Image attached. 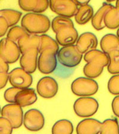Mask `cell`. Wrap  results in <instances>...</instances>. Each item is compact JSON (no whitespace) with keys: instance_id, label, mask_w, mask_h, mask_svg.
<instances>
[{"instance_id":"60d3db41","label":"cell","mask_w":119,"mask_h":134,"mask_svg":"<svg viewBox=\"0 0 119 134\" xmlns=\"http://www.w3.org/2000/svg\"><path fill=\"white\" fill-rule=\"evenodd\" d=\"M107 2H113L114 1H117V0H106Z\"/></svg>"},{"instance_id":"ba28073f","label":"cell","mask_w":119,"mask_h":134,"mask_svg":"<svg viewBox=\"0 0 119 134\" xmlns=\"http://www.w3.org/2000/svg\"><path fill=\"white\" fill-rule=\"evenodd\" d=\"M1 116L10 121L14 129L21 126L23 122V111L17 103H9L2 108Z\"/></svg>"},{"instance_id":"4fadbf2b","label":"cell","mask_w":119,"mask_h":134,"mask_svg":"<svg viewBox=\"0 0 119 134\" xmlns=\"http://www.w3.org/2000/svg\"><path fill=\"white\" fill-rule=\"evenodd\" d=\"M55 34V40L62 47L75 45L79 37L78 32L75 26L62 27L58 30Z\"/></svg>"},{"instance_id":"83f0119b","label":"cell","mask_w":119,"mask_h":134,"mask_svg":"<svg viewBox=\"0 0 119 134\" xmlns=\"http://www.w3.org/2000/svg\"><path fill=\"white\" fill-rule=\"evenodd\" d=\"M109 62L107 65L109 72L112 75L119 74V51H113L109 54Z\"/></svg>"},{"instance_id":"7c38bea8","label":"cell","mask_w":119,"mask_h":134,"mask_svg":"<svg viewBox=\"0 0 119 134\" xmlns=\"http://www.w3.org/2000/svg\"><path fill=\"white\" fill-rule=\"evenodd\" d=\"M58 91V84L51 76H45L39 79L36 85V91L44 98H51L56 96Z\"/></svg>"},{"instance_id":"30bf717a","label":"cell","mask_w":119,"mask_h":134,"mask_svg":"<svg viewBox=\"0 0 119 134\" xmlns=\"http://www.w3.org/2000/svg\"><path fill=\"white\" fill-rule=\"evenodd\" d=\"M8 82L12 86L20 89L29 88L33 83V77L31 73L21 68H17L8 73Z\"/></svg>"},{"instance_id":"5bb4252c","label":"cell","mask_w":119,"mask_h":134,"mask_svg":"<svg viewBox=\"0 0 119 134\" xmlns=\"http://www.w3.org/2000/svg\"><path fill=\"white\" fill-rule=\"evenodd\" d=\"M98 41L97 36L92 32H86L80 35L75 45L82 54L97 49Z\"/></svg>"},{"instance_id":"603a6c76","label":"cell","mask_w":119,"mask_h":134,"mask_svg":"<svg viewBox=\"0 0 119 134\" xmlns=\"http://www.w3.org/2000/svg\"><path fill=\"white\" fill-rule=\"evenodd\" d=\"M105 27L110 29H116L119 27V9L113 6L108 11L104 19Z\"/></svg>"},{"instance_id":"1f68e13d","label":"cell","mask_w":119,"mask_h":134,"mask_svg":"<svg viewBox=\"0 0 119 134\" xmlns=\"http://www.w3.org/2000/svg\"><path fill=\"white\" fill-rule=\"evenodd\" d=\"M21 90L14 86L8 88L5 91L4 94V98L5 100L9 103H16V97L17 93Z\"/></svg>"},{"instance_id":"9a60e30c","label":"cell","mask_w":119,"mask_h":134,"mask_svg":"<svg viewBox=\"0 0 119 134\" xmlns=\"http://www.w3.org/2000/svg\"><path fill=\"white\" fill-rule=\"evenodd\" d=\"M38 48H32L21 54L20 57V65L21 68L29 73H34L38 68Z\"/></svg>"},{"instance_id":"5b68a950","label":"cell","mask_w":119,"mask_h":134,"mask_svg":"<svg viewBox=\"0 0 119 134\" xmlns=\"http://www.w3.org/2000/svg\"><path fill=\"white\" fill-rule=\"evenodd\" d=\"M98 101L91 97H81L73 104L75 113L81 118L91 117L98 111Z\"/></svg>"},{"instance_id":"cb8c5ba5","label":"cell","mask_w":119,"mask_h":134,"mask_svg":"<svg viewBox=\"0 0 119 134\" xmlns=\"http://www.w3.org/2000/svg\"><path fill=\"white\" fill-rule=\"evenodd\" d=\"M74 127L70 120L61 119L56 122L52 127L53 134H71Z\"/></svg>"},{"instance_id":"7a4b0ae2","label":"cell","mask_w":119,"mask_h":134,"mask_svg":"<svg viewBox=\"0 0 119 134\" xmlns=\"http://www.w3.org/2000/svg\"><path fill=\"white\" fill-rule=\"evenodd\" d=\"M21 25L30 34L42 35L50 29L51 21L44 14L29 13L21 18Z\"/></svg>"},{"instance_id":"836d02e7","label":"cell","mask_w":119,"mask_h":134,"mask_svg":"<svg viewBox=\"0 0 119 134\" xmlns=\"http://www.w3.org/2000/svg\"><path fill=\"white\" fill-rule=\"evenodd\" d=\"M9 27L7 21L3 17L0 16V38L7 34Z\"/></svg>"},{"instance_id":"ab89813d","label":"cell","mask_w":119,"mask_h":134,"mask_svg":"<svg viewBox=\"0 0 119 134\" xmlns=\"http://www.w3.org/2000/svg\"><path fill=\"white\" fill-rule=\"evenodd\" d=\"M117 36L119 38V27L118 28L117 31Z\"/></svg>"},{"instance_id":"277c9868","label":"cell","mask_w":119,"mask_h":134,"mask_svg":"<svg viewBox=\"0 0 119 134\" xmlns=\"http://www.w3.org/2000/svg\"><path fill=\"white\" fill-rule=\"evenodd\" d=\"M71 90L77 96L90 97L97 94L99 90V85L94 79L80 77L71 83Z\"/></svg>"},{"instance_id":"ffe728a7","label":"cell","mask_w":119,"mask_h":134,"mask_svg":"<svg viewBox=\"0 0 119 134\" xmlns=\"http://www.w3.org/2000/svg\"><path fill=\"white\" fill-rule=\"evenodd\" d=\"M114 5L107 3H103V5L99 8V10L94 14L91 19V23L93 27L97 31H101L104 29L105 25L104 19L106 13L110 8Z\"/></svg>"},{"instance_id":"d6986e66","label":"cell","mask_w":119,"mask_h":134,"mask_svg":"<svg viewBox=\"0 0 119 134\" xmlns=\"http://www.w3.org/2000/svg\"><path fill=\"white\" fill-rule=\"evenodd\" d=\"M21 54L32 48H38L41 44L39 35L30 34L21 38L17 42Z\"/></svg>"},{"instance_id":"7402d4cb","label":"cell","mask_w":119,"mask_h":134,"mask_svg":"<svg viewBox=\"0 0 119 134\" xmlns=\"http://www.w3.org/2000/svg\"><path fill=\"white\" fill-rule=\"evenodd\" d=\"M94 14V8L89 4L79 6L75 15V20L77 24L84 25L91 20Z\"/></svg>"},{"instance_id":"74e56055","label":"cell","mask_w":119,"mask_h":134,"mask_svg":"<svg viewBox=\"0 0 119 134\" xmlns=\"http://www.w3.org/2000/svg\"><path fill=\"white\" fill-rule=\"evenodd\" d=\"M73 1L77 6H78V7H79V6L88 4L90 0H73Z\"/></svg>"},{"instance_id":"8992f818","label":"cell","mask_w":119,"mask_h":134,"mask_svg":"<svg viewBox=\"0 0 119 134\" xmlns=\"http://www.w3.org/2000/svg\"><path fill=\"white\" fill-rule=\"evenodd\" d=\"M58 51L53 48H46L39 53L38 59V68L43 74L54 72L57 66Z\"/></svg>"},{"instance_id":"8fae6325","label":"cell","mask_w":119,"mask_h":134,"mask_svg":"<svg viewBox=\"0 0 119 134\" xmlns=\"http://www.w3.org/2000/svg\"><path fill=\"white\" fill-rule=\"evenodd\" d=\"M45 122L44 116L38 109H30L24 114L23 124L26 129L30 131L41 130L44 126Z\"/></svg>"},{"instance_id":"484cf974","label":"cell","mask_w":119,"mask_h":134,"mask_svg":"<svg viewBox=\"0 0 119 134\" xmlns=\"http://www.w3.org/2000/svg\"><path fill=\"white\" fill-rule=\"evenodd\" d=\"M100 133L118 134L119 125L116 119H107L101 122Z\"/></svg>"},{"instance_id":"d590c367","label":"cell","mask_w":119,"mask_h":134,"mask_svg":"<svg viewBox=\"0 0 119 134\" xmlns=\"http://www.w3.org/2000/svg\"><path fill=\"white\" fill-rule=\"evenodd\" d=\"M8 82V73L0 72V90L3 89Z\"/></svg>"},{"instance_id":"9c48e42d","label":"cell","mask_w":119,"mask_h":134,"mask_svg":"<svg viewBox=\"0 0 119 134\" xmlns=\"http://www.w3.org/2000/svg\"><path fill=\"white\" fill-rule=\"evenodd\" d=\"M49 7L58 16L69 18L75 16L79 7L73 0H49Z\"/></svg>"},{"instance_id":"3957f363","label":"cell","mask_w":119,"mask_h":134,"mask_svg":"<svg viewBox=\"0 0 119 134\" xmlns=\"http://www.w3.org/2000/svg\"><path fill=\"white\" fill-rule=\"evenodd\" d=\"M83 54L79 51L75 45L62 47L57 54L58 62L66 68H73L81 63Z\"/></svg>"},{"instance_id":"f35d334b","label":"cell","mask_w":119,"mask_h":134,"mask_svg":"<svg viewBox=\"0 0 119 134\" xmlns=\"http://www.w3.org/2000/svg\"><path fill=\"white\" fill-rule=\"evenodd\" d=\"M116 7L118 8L119 9V0H117L116 3Z\"/></svg>"},{"instance_id":"4316f807","label":"cell","mask_w":119,"mask_h":134,"mask_svg":"<svg viewBox=\"0 0 119 134\" xmlns=\"http://www.w3.org/2000/svg\"><path fill=\"white\" fill-rule=\"evenodd\" d=\"M41 36V44L39 47V53L46 48H53L55 51L59 50V44H58L57 41L54 40L53 38L49 36L47 34H42Z\"/></svg>"},{"instance_id":"d4e9b609","label":"cell","mask_w":119,"mask_h":134,"mask_svg":"<svg viewBox=\"0 0 119 134\" xmlns=\"http://www.w3.org/2000/svg\"><path fill=\"white\" fill-rule=\"evenodd\" d=\"M22 13L12 9H2L0 10V16L3 17L7 21L11 27L16 25L21 19Z\"/></svg>"},{"instance_id":"44dd1931","label":"cell","mask_w":119,"mask_h":134,"mask_svg":"<svg viewBox=\"0 0 119 134\" xmlns=\"http://www.w3.org/2000/svg\"><path fill=\"white\" fill-rule=\"evenodd\" d=\"M101 51L109 54L113 51H119V38L117 35L109 34L101 38L100 41Z\"/></svg>"},{"instance_id":"e575fe53","label":"cell","mask_w":119,"mask_h":134,"mask_svg":"<svg viewBox=\"0 0 119 134\" xmlns=\"http://www.w3.org/2000/svg\"><path fill=\"white\" fill-rule=\"evenodd\" d=\"M111 108L114 115L119 118V95L116 96L112 100Z\"/></svg>"},{"instance_id":"8d00e7d4","label":"cell","mask_w":119,"mask_h":134,"mask_svg":"<svg viewBox=\"0 0 119 134\" xmlns=\"http://www.w3.org/2000/svg\"><path fill=\"white\" fill-rule=\"evenodd\" d=\"M9 68L8 63L0 57V72H8Z\"/></svg>"},{"instance_id":"6da1fadb","label":"cell","mask_w":119,"mask_h":134,"mask_svg":"<svg viewBox=\"0 0 119 134\" xmlns=\"http://www.w3.org/2000/svg\"><path fill=\"white\" fill-rule=\"evenodd\" d=\"M83 58L86 62L83 69L84 75L92 79L97 78L102 74L109 62L108 54L97 49L86 53Z\"/></svg>"},{"instance_id":"f1b7e54d","label":"cell","mask_w":119,"mask_h":134,"mask_svg":"<svg viewBox=\"0 0 119 134\" xmlns=\"http://www.w3.org/2000/svg\"><path fill=\"white\" fill-rule=\"evenodd\" d=\"M68 26H74V23L70 18L67 17L58 16L54 17L51 22V27L54 33L61 28Z\"/></svg>"},{"instance_id":"f546056e","label":"cell","mask_w":119,"mask_h":134,"mask_svg":"<svg viewBox=\"0 0 119 134\" xmlns=\"http://www.w3.org/2000/svg\"><path fill=\"white\" fill-rule=\"evenodd\" d=\"M28 34L29 33L21 26H19L15 25L8 29L7 33V38L17 43L21 38Z\"/></svg>"},{"instance_id":"ac0fdd59","label":"cell","mask_w":119,"mask_h":134,"mask_svg":"<svg viewBox=\"0 0 119 134\" xmlns=\"http://www.w3.org/2000/svg\"><path fill=\"white\" fill-rule=\"evenodd\" d=\"M37 100L38 96L35 90L29 87L21 89L17 93L16 97V103L21 107H25L33 104Z\"/></svg>"},{"instance_id":"4dcf8cb0","label":"cell","mask_w":119,"mask_h":134,"mask_svg":"<svg viewBox=\"0 0 119 134\" xmlns=\"http://www.w3.org/2000/svg\"><path fill=\"white\" fill-rule=\"evenodd\" d=\"M107 88L110 94L114 96L119 95V74L114 75L109 79Z\"/></svg>"},{"instance_id":"b9f144b4","label":"cell","mask_w":119,"mask_h":134,"mask_svg":"<svg viewBox=\"0 0 119 134\" xmlns=\"http://www.w3.org/2000/svg\"><path fill=\"white\" fill-rule=\"evenodd\" d=\"M1 107H0V114H1Z\"/></svg>"},{"instance_id":"52a82bcc","label":"cell","mask_w":119,"mask_h":134,"mask_svg":"<svg viewBox=\"0 0 119 134\" xmlns=\"http://www.w3.org/2000/svg\"><path fill=\"white\" fill-rule=\"evenodd\" d=\"M20 51L16 42L4 38L0 40V57L8 64L16 63L20 57Z\"/></svg>"},{"instance_id":"2e32d148","label":"cell","mask_w":119,"mask_h":134,"mask_svg":"<svg viewBox=\"0 0 119 134\" xmlns=\"http://www.w3.org/2000/svg\"><path fill=\"white\" fill-rule=\"evenodd\" d=\"M21 10L26 12L42 13L49 7V0H18Z\"/></svg>"},{"instance_id":"d6a6232c","label":"cell","mask_w":119,"mask_h":134,"mask_svg":"<svg viewBox=\"0 0 119 134\" xmlns=\"http://www.w3.org/2000/svg\"><path fill=\"white\" fill-rule=\"evenodd\" d=\"M12 124L7 119L0 117V134H10L13 132V130Z\"/></svg>"},{"instance_id":"e0dca14e","label":"cell","mask_w":119,"mask_h":134,"mask_svg":"<svg viewBox=\"0 0 119 134\" xmlns=\"http://www.w3.org/2000/svg\"><path fill=\"white\" fill-rule=\"evenodd\" d=\"M101 122L93 118H86L80 122L76 127V133L78 134L100 133Z\"/></svg>"}]
</instances>
